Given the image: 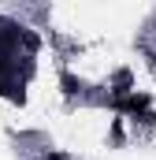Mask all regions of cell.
<instances>
[{"label":"cell","mask_w":156,"mask_h":160,"mask_svg":"<svg viewBox=\"0 0 156 160\" xmlns=\"http://www.w3.org/2000/svg\"><path fill=\"white\" fill-rule=\"evenodd\" d=\"M60 86H63V93H67V97H75L78 89H82V82H78L71 71H63V75H60Z\"/></svg>","instance_id":"7a4b0ae2"},{"label":"cell","mask_w":156,"mask_h":160,"mask_svg":"<svg viewBox=\"0 0 156 160\" xmlns=\"http://www.w3.org/2000/svg\"><path fill=\"white\" fill-rule=\"evenodd\" d=\"M149 67H153V71H156V48H153V52H149Z\"/></svg>","instance_id":"277c9868"},{"label":"cell","mask_w":156,"mask_h":160,"mask_svg":"<svg viewBox=\"0 0 156 160\" xmlns=\"http://www.w3.org/2000/svg\"><path fill=\"white\" fill-rule=\"evenodd\" d=\"M45 160H67V157H63V153H56V149H48V153H45Z\"/></svg>","instance_id":"3957f363"},{"label":"cell","mask_w":156,"mask_h":160,"mask_svg":"<svg viewBox=\"0 0 156 160\" xmlns=\"http://www.w3.org/2000/svg\"><path fill=\"white\" fill-rule=\"evenodd\" d=\"M112 108L123 112V116H134V119H145L149 112H153V97L149 93H126V97H112Z\"/></svg>","instance_id":"6da1fadb"}]
</instances>
